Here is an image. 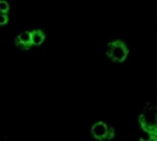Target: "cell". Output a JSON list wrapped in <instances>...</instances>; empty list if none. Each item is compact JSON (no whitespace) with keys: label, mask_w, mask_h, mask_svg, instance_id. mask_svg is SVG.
I'll list each match as a JSON object with an SVG mask.
<instances>
[{"label":"cell","mask_w":157,"mask_h":141,"mask_svg":"<svg viewBox=\"0 0 157 141\" xmlns=\"http://www.w3.org/2000/svg\"><path fill=\"white\" fill-rule=\"evenodd\" d=\"M157 111L155 106L150 103L144 107L139 117V123L141 129L147 134L148 140H157Z\"/></svg>","instance_id":"cell-1"},{"label":"cell","mask_w":157,"mask_h":141,"mask_svg":"<svg viewBox=\"0 0 157 141\" xmlns=\"http://www.w3.org/2000/svg\"><path fill=\"white\" fill-rule=\"evenodd\" d=\"M127 44L121 40L111 41L107 44L105 54L107 57L116 62H124L129 55Z\"/></svg>","instance_id":"cell-2"},{"label":"cell","mask_w":157,"mask_h":141,"mask_svg":"<svg viewBox=\"0 0 157 141\" xmlns=\"http://www.w3.org/2000/svg\"><path fill=\"white\" fill-rule=\"evenodd\" d=\"M91 135L97 140H110L115 137V129L103 121L94 123L91 129Z\"/></svg>","instance_id":"cell-3"},{"label":"cell","mask_w":157,"mask_h":141,"mask_svg":"<svg viewBox=\"0 0 157 141\" xmlns=\"http://www.w3.org/2000/svg\"><path fill=\"white\" fill-rule=\"evenodd\" d=\"M16 47L23 50H29L32 47V34L29 31H23L15 38Z\"/></svg>","instance_id":"cell-4"},{"label":"cell","mask_w":157,"mask_h":141,"mask_svg":"<svg viewBox=\"0 0 157 141\" xmlns=\"http://www.w3.org/2000/svg\"><path fill=\"white\" fill-rule=\"evenodd\" d=\"M31 34H32V42L33 46H40L45 41L46 35L42 30H33L31 32Z\"/></svg>","instance_id":"cell-5"},{"label":"cell","mask_w":157,"mask_h":141,"mask_svg":"<svg viewBox=\"0 0 157 141\" xmlns=\"http://www.w3.org/2000/svg\"><path fill=\"white\" fill-rule=\"evenodd\" d=\"M10 10V6L8 2L6 1H1L0 2V11L2 14H6L7 12Z\"/></svg>","instance_id":"cell-6"},{"label":"cell","mask_w":157,"mask_h":141,"mask_svg":"<svg viewBox=\"0 0 157 141\" xmlns=\"http://www.w3.org/2000/svg\"><path fill=\"white\" fill-rule=\"evenodd\" d=\"M8 17L6 14H1L0 15V25L1 26H5L8 23Z\"/></svg>","instance_id":"cell-7"}]
</instances>
